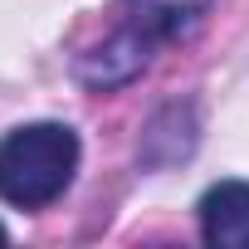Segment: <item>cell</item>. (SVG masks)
Returning a JSON list of instances; mask_svg holds the SVG:
<instances>
[{
    "instance_id": "3957f363",
    "label": "cell",
    "mask_w": 249,
    "mask_h": 249,
    "mask_svg": "<svg viewBox=\"0 0 249 249\" xmlns=\"http://www.w3.org/2000/svg\"><path fill=\"white\" fill-rule=\"evenodd\" d=\"M196 220L210 249H249V181H215L196 200Z\"/></svg>"
},
{
    "instance_id": "7a4b0ae2",
    "label": "cell",
    "mask_w": 249,
    "mask_h": 249,
    "mask_svg": "<svg viewBox=\"0 0 249 249\" xmlns=\"http://www.w3.org/2000/svg\"><path fill=\"white\" fill-rule=\"evenodd\" d=\"M152 49H157V39L127 20L117 35H107L103 44H93L88 54L73 59V78H78L83 88H93V93H112V88H122V83H132V78L152 64Z\"/></svg>"
},
{
    "instance_id": "5b68a950",
    "label": "cell",
    "mask_w": 249,
    "mask_h": 249,
    "mask_svg": "<svg viewBox=\"0 0 249 249\" xmlns=\"http://www.w3.org/2000/svg\"><path fill=\"white\" fill-rule=\"evenodd\" d=\"M5 239H10V230H5V225H0V244H5Z\"/></svg>"
},
{
    "instance_id": "277c9868",
    "label": "cell",
    "mask_w": 249,
    "mask_h": 249,
    "mask_svg": "<svg viewBox=\"0 0 249 249\" xmlns=\"http://www.w3.org/2000/svg\"><path fill=\"white\" fill-rule=\"evenodd\" d=\"M122 5H127V20L137 30H147L157 44H176L200 30L215 0H122Z\"/></svg>"
},
{
    "instance_id": "6da1fadb",
    "label": "cell",
    "mask_w": 249,
    "mask_h": 249,
    "mask_svg": "<svg viewBox=\"0 0 249 249\" xmlns=\"http://www.w3.org/2000/svg\"><path fill=\"white\" fill-rule=\"evenodd\" d=\"M78 132L69 122H25L0 137V200L15 210L54 205L78 171Z\"/></svg>"
}]
</instances>
